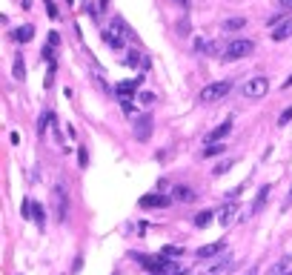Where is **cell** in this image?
<instances>
[{
  "label": "cell",
  "mask_w": 292,
  "mask_h": 275,
  "mask_svg": "<svg viewBox=\"0 0 292 275\" xmlns=\"http://www.w3.org/2000/svg\"><path fill=\"white\" fill-rule=\"evenodd\" d=\"M78 163H80V167H83V169L89 167V152L83 149V146H80V149H78Z\"/></svg>",
  "instance_id": "cell-29"
},
{
  "label": "cell",
  "mask_w": 292,
  "mask_h": 275,
  "mask_svg": "<svg viewBox=\"0 0 292 275\" xmlns=\"http://www.w3.org/2000/svg\"><path fill=\"white\" fill-rule=\"evenodd\" d=\"M289 261H292L289 255H281V258H278V261L272 264V266H269V275H283L286 269H289Z\"/></svg>",
  "instance_id": "cell-16"
},
{
  "label": "cell",
  "mask_w": 292,
  "mask_h": 275,
  "mask_svg": "<svg viewBox=\"0 0 292 275\" xmlns=\"http://www.w3.org/2000/svg\"><path fill=\"white\" fill-rule=\"evenodd\" d=\"M244 189H247V181H244V184H238V187L232 189V192H229V198H238L241 192H244Z\"/></svg>",
  "instance_id": "cell-30"
},
{
  "label": "cell",
  "mask_w": 292,
  "mask_h": 275,
  "mask_svg": "<svg viewBox=\"0 0 292 275\" xmlns=\"http://www.w3.org/2000/svg\"><path fill=\"white\" fill-rule=\"evenodd\" d=\"M166 187H169V181H158V184H155V189H158V192H166Z\"/></svg>",
  "instance_id": "cell-32"
},
{
  "label": "cell",
  "mask_w": 292,
  "mask_h": 275,
  "mask_svg": "<svg viewBox=\"0 0 292 275\" xmlns=\"http://www.w3.org/2000/svg\"><path fill=\"white\" fill-rule=\"evenodd\" d=\"M209 221H212V212H209V209H206V212H198L192 218V224L198 227V230H201V227H209Z\"/></svg>",
  "instance_id": "cell-21"
},
{
  "label": "cell",
  "mask_w": 292,
  "mask_h": 275,
  "mask_svg": "<svg viewBox=\"0 0 292 275\" xmlns=\"http://www.w3.org/2000/svg\"><path fill=\"white\" fill-rule=\"evenodd\" d=\"M229 132H232V118H226V121H223L221 126H215L212 132L206 135L204 141H206V143H221V141H223V138H226Z\"/></svg>",
  "instance_id": "cell-10"
},
{
  "label": "cell",
  "mask_w": 292,
  "mask_h": 275,
  "mask_svg": "<svg viewBox=\"0 0 292 275\" xmlns=\"http://www.w3.org/2000/svg\"><path fill=\"white\" fill-rule=\"evenodd\" d=\"M281 6H286V9H289V6H292V0H281Z\"/></svg>",
  "instance_id": "cell-37"
},
{
  "label": "cell",
  "mask_w": 292,
  "mask_h": 275,
  "mask_svg": "<svg viewBox=\"0 0 292 275\" xmlns=\"http://www.w3.org/2000/svg\"><path fill=\"white\" fill-rule=\"evenodd\" d=\"M152 126H155V121H152L149 112H138V121H135V138L141 143H146L152 138Z\"/></svg>",
  "instance_id": "cell-4"
},
{
  "label": "cell",
  "mask_w": 292,
  "mask_h": 275,
  "mask_svg": "<svg viewBox=\"0 0 292 275\" xmlns=\"http://www.w3.org/2000/svg\"><path fill=\"white\" fill-rule=\"evenodd\" d=\"M32 218H35V224L40 227V230H46V209H43V204H37V201H35V215H32Z\"/></svg>",
  "instance_id": "cell-19"
},
{
  "label": "cell",
  "mask_w": 292,
  "mask_h": 275,
  "mask_svg": "<svg viewBox=\"0 0 292 275\" xmlns=\"http://www.w3.org/2000/svg\"><path fill=\"white\" fill-rule=\"evenodd\" d=\"M32 37H35V26H20L18 32H15V40H18V43H29V40H32Z\"/></svg>",
  "instance_id": "cell-17"
},
{
  "label": "cell",
  "mask_w": 292,
  "mask_h": 275,
  "mask_svg": "<svg viewBox=\"0 0 292 275\" xmlns=\"http://www.w3.org/2000/svg\"><path fill=\"white\" fill-rule=\"evenodd\" d=\"M124 112H126V115H135V103H129V100H124Z\"/></svg>",
  "instance_id": "cell-31"
},
{
  "label": "cell",
  "mask_w": 292,
  "mask_h": 275,
  "mask_svg": "<svg viewBox=\"0 0 292 275\" xmlns=\"http://www.w3.org/2000/svg\"><path fill=\"white\" fill-rule=\"evenodd\" d=\"M244 26H247V20L244 18H229L226 23H223V32H241Z\"/></svg>",
  "instance_id": "cell-18"
},
{
  "label": "cell",
  "mask_w": 292,
  "mask_h": 275,
  "mask_svg": "<svg viewBox=\"0 0 292 275\" xmlns=\"http://www.w3.org/2000/svg\"><path fill=\"white\" fill-rule=\"evenodd\" d=\"M232 264H235V258H232V252H226V255L215 258L212 264H206L204 269H201V275H223L232 269Z\"/></svg>",
  "instance_id": "cell-5"
},
{
  "label": "cell",
  "mask_w": 292,
  "mask_h": 275,
  "mask_svg": "<svg viewBox=\"0 0 292 275\" xmlns=\"http://www.w3.org/2000/svg\"><path fill=\"white\" fill-rule=\"evenodd\" d=\"M103 43H106L112 52H121V49H124V37H121L118 29L109 26V29H103Z\"/></svg>",
  "instance_id": "cell-11"
},
{
  "label": "cell",
  "mask_w": 292,
  "mask_h": 275,
  "mask_svg": "<svg viewBox=\"0 0 292 275\" xmlns=\"http://www.w3.org/2000/svg\"><path fill=\"white\" fill-rule=\"evenodd\" d=\"M266 92H269V78H264V75H258V78H252L244 86V95L247 98H252V100H258V98H264Z\"/></svg>",
  "instance_id": "cell-6"
},
{
  "label": "cell",
  "mask_w": 292,
  "mask_h": 275,
  "mask_svg": "<svg viewBox=\"0 0 292 275\" xmlns=\"http://www.w3.org/2000/svg\"><path fill=\"white\" fill-rule=\"evenodd\" d=\"M175 198L178 201H192V189L189 187H175Z\"/></svg>",
  "instance_id": "cell-23"
},
{
  "label": "cell",
  "mask_w": 292,
  "mask_h": 275,
  "mask_svg": "<svg viewBox=\"0 0 292 275\" xmlns=\"http://www.w3.org/2000/svg\"><path fill=\"white\" fill-rule=\"evenodd\" d=\"M289 121H292V106H286V109L281 112V118H278V126H286Z\"/></svg>",
  "instance_id": "cell-26"
},
{
  "label": "cell",
  "mask_w": 292,
  "mask_h": 275,
  "mask_svg": "<svg viewBox=\"0 0 292 275\" xmlns=\"http://www.w3.org/2000/svg\"><path fill=\"white\" fill-rule=\"evenodd\" d=\"M292 206V189H289V195H286V209Z\"/></svg>",
  "instance_id": "cell-35"
},
{
  "label": "cell",
  "mask_w": 292,
  "mask_h": 275,
  "mask_svg": "<svg viewBox=\"0 0 292 275\" xmlns=\"http://www.w3.org/2000/svg\"><path fill=\"white\" fill-rule=\"evenodd\" d=\"M255 52V40H247V37H238V40H229L226 52H223V61H241V58H249Z\"/></svg>",
  "instance_id": "cell-1"
},
{
  "label": "cell",
  "mask_w": 292,
  "mask_h": 275,
  "mask_svg": "<svg viewBox=\"0 0 292 275\" xmlns=\"http://www.w3.org/2000/svg\"><path fill=\"white\" fill-rule=\"evenodd\" d=\"M15 78H18V80H23V78H26V63H23V54H15Z\"/></svg>",
  "instance_id": "cell-20"
},
{
  "label": "cell",
  "mask_w": 292,
  "mask_h": 275,
  "mask_svg": "<svg viewBox=\"0 0 292 275\" xmlns=\"http://www.w3.org/2000/svg\"><path fill=\"white\" fill-rule=\"evenodd\" d=\"M221 152H223V143H209L204 149V158L209 160V158H215V155H221Z\"/></svg>",
  "instance_id": "cell-22"
},
{
  "label": "cell",
  "mask_w": 292,
  "mask_h": 275,
  "mask_svg": "<svg viewBox=\"0 0 292 275\" xmlns=\"http://www.w3.org/2000/svg\"><path fill=\"white\" fill-rule=\"evenodd\" d=\"M283 275H292V269H286V272H283Z\"/></svg>",
  "instance_id": "cell-40"
},
{
  "label": "cell",
  "mask_w": 292,
  "mask_h": 275,
  "mask_svg": "<svg viewBox=\"0 0 292 275\" xmlns=\"http://www.w3.org/2000/svg\"><path fill=\"white\" fill-rule=\"evenodd\" d=\"M235 212H238V204H226L221 209V215H218V221H221V227H229L232 221H235Z\"/></svg>",
  "instance_id": "cell-13"
},
{
  "label": "cell",
  "mask_w": 292,
  "mask_h": 275,
  "mask_svg": "<svg viewBox=\"0 0 292 275\" xmlns=\"http://www.w3.org/2000/svg\"><path fill=\"white\" fill-rule=\"evenodd\" d=\"M52 206H54V221L63 224V221H66V209H69V195H66V187H63V184H54Z\"/></svg>",
  "instance_id": "cell-3"
},
{
  "label": "cell",
  "mask_w": 292,
  "mask_h": 275,
  "mask_svg": "<svg viewBox=\"0 0 292 275\" xmlns=\"http://www.w3.org/2000/svg\"><path fill=\"white\" fill-rule=\"evenodd\" d=\"M178 32H181V35H189V32H192V26H189V20H186V18H181V20H178Z\"/></svg>",
  "instance_id": "cell-27"
},
{
  "label": "cell",
  "mask_w": 292,
  "mask_h": 275,
  "mask_svg": "<svg viewBox=\"0 0 292 275\" xmlns=\"http://www.w3.org/2000/svg\"><path fill=\"white\" fill-rule=\"evenodd\" d=\"M49 126H54V112L52 109H46L43 115H40V121H37V135H46Z\"/></svg>",
  "instance_id": "cell-15"
},
{
  "label": "cell",
  "mask_w": 292,
  "mask_h": 275,
  "mask_svg": "<svg viewBox=\"0 0 292 275\" xmlns=\"http://www.w3.org/2000/svg\"><path fill=\"white\" fill-rule=\"evenodd\" d=\"M229 92H232V80H215V83H206L201 89V100L204 103H215V100L226 98Z\"/></svg>",
  "instance_id": "cell-2"
},
{
  "label": "cell",
  "mask_w": 292,
  "mask_h": 275,
  "mask_svg": "<svg viewBox=\"0 0 292 275\" xmlns=\"http://www.w3.org/2000/svg\"><path fill=\"white\" fill-rule=\"evenodd\" d=\"M57 40H61V37H57V32H49V43L57 46Z\"/></svg>",
  "instance_id": "cell-33"
},
{
  "label": "cell",
  "mask_w": 292,
  "mask_h": 275,
  "mask_svg": "<svg viewBox=\"0 0 292 275\" xmlns=\"http://www.w3.org/2000/svg\"><path fill=\"white\" fill-rule=\"evenodd\" d=\"M138 98H141L143 103H146V106H149V103H155V100H158V98H155V92H149V89H143V92H138Z\"/></svg>",
  "instance_id": "cell-24"
},
{
  "label": "cell",
  "mask_w": 292,
  "mask_h": 275,
  "mask_svg": "<svg viewBox=\"0 0 292 275\" xmlns=\"http://www.w3.org/2000/svg\"><path fill=\"white\" fill-rule=\"evenodd\" d=\"M229 169H232V160H221V163H218L212 172H215V175H223V172H229Z\"/></svg>",
  "instance_id": "cell-28"
},
{
  "label": "cell",
  "mask_w": 292,
  "mask_h": 275,
  "mask_svg": "<svg viewBox=\"0 0 292 275\" xmlns=\"http://www.w3.org/2000/svg\"><path fill=\"white\" fill-rule=\"evenodd\" d=\"M178 255H181V249L178 247H163L160 249V258H178Z\"/></svg>",
  "instance_id": "cell-25"
},
{
  "label": "cell",
  "mask_w": 292,
  "mask_h": 275,
  "mask_svg": "<svg viewBox=\"0 0 292 275\" xmlns=\"http://www.w3.org/2000/svg\"><path fill=\"white\" fill-rule=\"evenodd\" d=\"M283 86H292V75H289V78H286V83H283Z\"/></svg>",
  "instance_id": "cell-39"
},
{
  "label": "cell",
  "mask_w": 292,
  "mask_h": 275,
  "mask_svg": "<svg viewBox=\"0 0 292 275\" xmlns=\"http://www.w3.org/2000/svg\"><path fill=\"white\" fill-rule=\"evenodd\" d=\"M244 275H258V266L252 264V266H249V269H247V272H244Z\"/></svg>",
  "instance_id": "cell-34"
},
{
  "label": "cell",
  "mask_w": 292,
  "mask_h": 275,
  "mask_svg": "<svg viewBox=\"0 0 292 275\" xmlns=\"http://www.w3.org/2000/svg\"><path fill=\"white\" fill-rule=\"evenodd\" d=\"M138 204H141L143 209H163V206H169L172 201H169V198L163 195V192H152V195H143L141 201H138Z\"/></svg>",
  "instance_id": "cell-8"
},
{
  "label": "cell",
  "mask_w": 292,
  "mask_h": 275,
  "mask_svg": "<svg viewBox=\"0 0 292 275\" xmlns=\"http://www.w3.org/2000/svg\"><path fill=\"white\" fill-rule=\"evenodd\" d=\"M269 23H272V32H269L272 40H286V37H292V18H272Z\"/></svg>",
  "instance_id": "cell-7"
},
{
  "label": "cell",
  "mask_w": 292,
  "mask_h": 275,
  "mask_svg": "<svg viewBox=\"0 0 292 275\" xmlns=\"http://www.w3.org/2000/svg\"><path fill=\"white\" fill-rule=\"evenodd\" d=\"M269 184H264V187L258 189V195H255V201H252V206H249V212L255 215V212H261V209H264V204H266V198H269Z\"/></svg>",
  "instance_id": "cell-12"
},
{
  "label": "cell",
  "mask_w": 292,
  "mask_h": 275,
  "mask_svg": "<svg viewBox=\"0 0 292 275\" xmlns=\"http://www.w3.org/2000/svg\"><path fill=\"white\" fill-rule=\"evenodd\" d=\"M106 6H109V0H100V9H106Z\"/></svg>",
  "instance_id": "cell-38"
},
{
  "label": "cell",
  "mask_w": 292,
  "mask_h": 275,
  "mask_svg": "<svg viewBox=\"0 0 292 275\" xmlns=\"http://www.w3.org/2000/svg\"><path fill=\"white\" fill-rule=\"evenodd\" d=\"M175 3H178V6H184V9L189 6V0H175Z\"/></svg>",
  "instance_id": "cell-36"
},
{
  "label": "cell",
  "mask_w": 292,
  "mask_h": 275,
  "mask_svg": "<svg viewBox=\"0 0 292 275\" xmlns=\"http://www.w3.org/2000/svg\"><path fill=\"white\" fill-rule=\"evenodd\" d=\"M138 86H141V78L124 80V83H118V86H115V95H118L121 100H129L132 95H138Z\"/></svg>",
  "instance_id": "cell-9"
},
{
  "label": "cell",
  "mask_w": 292,
  "mask_h": 275,
  "mask_svg": "<svg viewBox=\"0 0 292 275\" xmlns=\"http://www.w3.org/2000/svg\"><path fill=\"white\" fill-rule=\"evenodd\" d=\"M223 249V244L221 241H215V244H206V247H198V252H195V255L198 258H215L218 255V252H221Z\"/></svg>",
  "instance_id": "cell-14"
}]
</instances>
